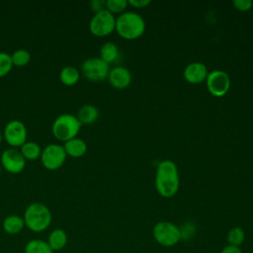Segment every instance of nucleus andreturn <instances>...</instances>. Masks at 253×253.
<instances>
[{"mask_svg": "<svg viewBox=\"0 0 253 253\" xmlns=\"http://www.w3.org/2000/svg\"><path fill=\"white\" fill-rule=\"evenodd\" d=\"M179 174L176 164L171 160H162L155 176V187L158 194L164 198H172L179 190Z\"/></svg>", "mask_w": 253, "mask_h": 253, "instance_id": "f257e3e1", "label": "nucleus"}, {"mask_svg": "<svg viewBox=\"0 0 253 253\" xmlns=\"http://www.w3.org/2000/svg\"><path fill=\"white\" fill-rule=\"evenodd\" d=\"M23 218L25 226L28 229L39 233L49 227L52 215L47 206L40 202H35L26 208Z\"/></svg>", "mask_w": 253, "mask_h": 253, "instance_id": "f03ea898", "label": "nucleus"}, {"mask_svg": "<svg viewBox=\"0 0 253 253\" xmlns=\"http://www.w3.org/2000/svg\"><path fill=\"white\" fill-rule=\"evenodd\" d=\"M116 31L126 40H135L143 35L145 22L135 12H125L116 19Z\"/></svg>", "mask_w": 253, "mask_h": 253, "instance_id": "7ed1b4c3", "label": "nucleus"}, {"mask_svg": "<svg viewBox=\"0 0 253 253\" xmlns=\"http://www.w3.org/2000/svg\"><path fill=\"white\" fill-rule=\"evenodd\" d=\"M81 123L76 116L71 114H61L52 123L51 132L59 141H67L76 137L80 128Z\"/></svg>", "mask_w": 253, "mask_h": 253, "instance_id": "20e7f679", "label": "nucleus"}, {"mask_svg": "<svg viewBox=\"0 0 253 253\" xmlns=\"http://www.w3.org/2000/svg\"><path fill=\"white\" fill-rule=\"evenodd\" d=\"M155 241L164 247H172L181 240L180 228L170 221L157 222L152 230Z\"/></svg>", "mask_w": 253, "mask_h": 253, "instance_id": "39448f33", "label": "nucleus"}, {"mask_svg": "<svg viewBox=\"0 0 253 253\" xmlns=\"http://www.w3.org/2000/svg\"><path fill=\"white\" fill-rule=\"evenodd\" d=\"M89 30L96 37H106L116 30V18L108 10L95 13L89 23Z\"/></svg>", "mask_w": 253, "mask_h": 253, "instance_id": "423d86ee", "label": "nucleus"}, {"mask_svg": "<svg viewBox=\"0 0 253 253\" xmlns=\"http://www.w3.org/2000/svg\"><path fill=\"white\" fill-rule=\"evenodd\" d=\"M66 153L63 145L58 143H50L42 149L41 161L42 166L47 170L59 169L66 160Z\"/></svg>", "mask_w": 253, "mask_h": 253, "instance_id": "0eeeda50", "label": "nucleus"}, {"mask_svg": "<svg viewBox=\"0 0 253 253\" xmlns=\"http://www.w3.org/2000/svg\"><path fill=\"white\" fill-rule=\"evenodd\" d=\"M81 70L83 75L90 81L99 82L105 80L110 72V67L100 57H90L83 61Z\"/></svg>", "mask_w": 253, "mask_h": 253, "instance_id": "6e6552de", "label": "nucleus"}, {"mask_svg": "<svg viewBox=\"0 0 253 253\" xmlns=\"http://www.w3.org/2000/svg\"><path fill=\"white\" fill-rule=\"evenodd\" d=\"M27 127L25 124L19 120L8 122L4 127L3 137L13 148L21 147L27 141Z\"/></svg>", "mask_w": 253, "mask_h": 253, "instance_id": "1a4fd4ad", "label": "nucleus"}, {"mask_svg": "<svg viewBox=\"0 0 253 253\" xmlns=\"http://www.w3.org/2000/svg\"><path fill=\"white\" fill-rule=\"evenodd\" d=\"M209 92L214 97L224 96L230 87V79L228 74L222 70H212L208 74L206 79Z\"/></svg>", "mask_w": 253, "mask_h": 253, "instance_id": "9d476101", "label": "nucleus"}, {"mask_svg": "<svg viewBox=\"0 0 253 253\" xmlns=\"http://www.w3.org/2000/svg\"><path fill=\"white\" fill-rule=\"evenodd\" d=\"M1 166L12 174L22 172L26 166V159L17 148H7L1 153Z\"/></svg>", "mask_w": 253, "mask_h": 253, "instance_id": "9b49d317", "label": "nucleus"}, {"mask_svg": "<svg viewBox=\"0 0 253 253\" xmlns=\"http://www.w3.org/2000/svg\"><path fill=\"white\" fill-rule=\"evenodd\" d=\"M208 74V68L202 62H191L183 71L185 80L191 84H199L206 81Z\"/></svg>", "mask_w": 253, "mask_h": 253, "instance_id": "f8f14e48", "label": "nucleus"}, {"mask_svg": "<svg viewBox=\"0 0 253 253\" xmlns=\"http://www.w3.org/2000/svg\"><path fill=\"white\" fill-rule=\"evenodd\" d=\"M108 79L116 89H126L131 82V74L126 67L117 66L110 70Z\"/></svg>", "mask_w": 253, "mask_h": 253, "instance_id": "ddd939ff", "label": "nucleus"}, {"mask_svg": "<svg viewBox=\"0 0 253 253\" xmlns=\"http://www.w3.org/2000/svg\"><path fill=\"white\" fill-rule=\"evenodd\" d=\"M68 237L65 230L62 228H55L50 231L47 237V244L52 249L53 252L61 251L67 244Z\"/></svg>", "mask_w": 253, "mask_h": 253, "instance_id": "4468645a", "label": "nucleus"}, {"mask_svg": "<svg viewBox=\"0 0 253 253\" xmlns=\"http://www.w3.org/2000/svg\"><path fill=\"white\" fill-rule=\"evenodd\" d=\"M63 148L65 150L66 155H69L74 158H79L86 153L87 144L83 139L78 138L76 136L72 139L65 141L63 144Z\"/></svg>", "mask_w": 253, "mask_h": 253, "instance_id": "2eb2a0df", "label": "nucleus"}, {"mask_svg": "<svg viewBox=\"0 0 253 253\" xmlns=\"http://www.w3.org/2000/svg\"><path fill=\"white\" fill-rule=\"evenodd\" d=\"M2 226L3 230L9 235L19 234L25 227L24 218L18 214L8 215L4 218Z\"/></svg>", "mask_w": 253, "mask_h": 253, "instance_id": "dca6fc26", "label": "nucleus"}, {"mask_svg": "<svg viewBox=\"0 0 253 253\" xmlns=\"http://www.w3.org/2000/svg\"><path fill=\"white\" fill-rule=\"evenodd\" d=\"M76 117L81 125H90L97 121L99 117V111L95 106L87 104L78 110Z\"/></svg>", "mask_w": 253, "mask_h": 253, "instance_id": "f3484780", "label": "nucleus"}, {"mask_svg": "<svg viewBox=\"0 0 253 253\" xmlns=\"http://www.w3.org/2000/svg\"><path fill=\"white\" fill-rule=\"evenodd\" d=\"M25 253H54L43 239L35 238L29 240L24 248Z\"/></svg>", "mask_w": 253, "mask_h": 253, "instance_id": "a211bd4d", "label": "nucleus"}, {"mask_svg": "<svg viewBox=\"0 0 253 253\" xmlns=\"http://www.w3.org/2000/svg\"><path fill=\"white\" fill-rule=\"evenodd\" d=\"M80 73L74 66L68 65L63 67L59 72V79L62 84L66 86H73L79 81Z\"/></svg>", "mask_w": 253, "mask_h": 253, "instance_id": "6ab92c4d", "label": "nucleus"}, {"mask_svg": "<svg viewBox=\"0 0 253 253\" xmlns=\"http://www.w3.org/2000/svg\"><path fill=\"white\" fill-rule=\"evenodd\" d=\"M19 150L26 160L31 161L39 159L42 154V147L35 141H26Z\"/></svg>", "mask_w": 253, "mask_h": 253, "instance_id": "aec40b11", "label": "nucleus"}, {"mask_svg": "<svg viewBox=\"0 0 253 253\" xmlns=\"http://www.w3.org/2000/svg\"><path fill=\"white\" fill-rule=\"evenodd\" d=\"M119 56V48L118 46L112 42H107L102 44L100 48V58H102L108 64L115 61Z\"/></svg>", "mask_w": 253, "mask_h": 253, "instance_id": "412c9836", "label": "nucleus"}, {"mask_svg": "<svg viewBox=\"0 0 253 253\" xmlns=\"http://www.w3.org/2000/svg\"><path fill=\"white\" fill-rule=\"evenodd\" d=\"M226 240L228 242V245L239 247L245 240V232L241 227L233 226L227 232Z\"/></svg>", "mask_w": 253, "mask_h": 253, "instance_id": "4be33fe9", "label": "nucleus"}, {"mask_svg": "<svg viewBox=\"0 0 253 253\" xmlns=\"http://www.w3.org/2000/svg\"><path fill=\"white\" fill-rule=\"evenodd\" d=\"M11 59L14 66L23 67L31 61V53L27 49L19 48L11 54Z\"/></svg>", "mask_w": 253, "mask_h": 253, "instance_id": "5701e85b", "label": "nucleus"}, {"mask_svg": "<svg viewBox=\"0 0 253 253\" xmlns=\"http://www.w3.org/2000/svg\"><path fill=\"white\" fill-rule=\"evenodd\" d=\"M13 66L11 54L5 51H0V77H4L10 73Z\"/></svg>", "mask_w": 253, "mask_h": 253, "instance_id": "b1692460", "label": "nucleus"}, {"mask_svg": "<svg viewBox=\"0 0 253 253\" xmlns=\"http://www.w3.org/2000/svg\"><path fill=\"white\" fill-rule=\"evenodd\" d=\"M128 3L126 0H107L106 10L111 12L113 15L116 13H123Z\"/></svg>", "mask_w": 253, "mask_h": 253, "instance_id": "393cba45", "label": "nucleus"}, {"mask_svg": "<svg viewBox=\"0 0 253 253\" xmlns=\"http://www.w3.org/2000/svg\"><path fill=\"white\" fill-rule=\"evenodd\" d=\"M233 6L238 10V11H241V12H245V11H248L252 8L253 6V2L251 0H234L232 2Z\"/></svg>", "mask_w": 253, "mask_h": 253, "instance_id": "a878e982", "label": "nucleus"}, {"mask_svg": "<svg viewBox=\"0 0 253 253\" xmlns=\"http://www.w3.org/2000/svg\"><path fill=\"white\" fill-rule=\"evenodd\" d=\"M90 7H91L92 11H94L95 13H98V12L106 9V1H103V0H92L90 2Z\"/></svg>", "mask_w": 253, "mask_h": 253, "instance_id": "bb28decb", "label": "nucleus"}, {"mask_svg": "<svg viewBox=\"0 0 253 253\" xmlns=\"http://www.w3.org/2000/svg\"><path fill=\"white\" fill-rule=\"evenodd\" d=\"M127 3L134 8H145L151 3V1L150 0H128Z\"/></svg>", "mask_w": 253, "mask_h": 253, "instance_id": "cd10ccee", "label": "nucleus"}, {"mask_svg": "<svg viewBox=\"0 0 253 253\" xmlns=\"http://www.w3.org/2000/svg\"><path fill=\"white\" fill-rule=\"evenodd\" d=\"M220 253H243L242 250L239 248V247H236V246H231V245H226L224 246Z\"/></svg>", "mask_w": 253, "mask_h": 253, "instance_id": "c85d7f7f", "label": "nucleus"}, {"mask_svg": "<svg viewBox=\"0 0 253 253\" xmlns=\"http://www.w3.org/2000/svg\"><path fill=\"white\" fill-rule=\"evenodd\" d=\"M3 133L0 131V144H1V142H2V140H3Z\"/></svg>", "mask_w": 253, "mask_h": 253, "instance_id": "c756f323", "label": "nucleus"}, {"mask_svg": "<svg viewBox=\"0 0 253 253\" xmlns=\"http://www.w3.org/2000/svg\"><path fill=\"white\" fill-rule=\"evenodd\" d=\"M0 174H1V165H0Z\"/></svg>", "mask_w": 253, "mask_h": 253, "instance_id": "7c9ffc66", "label": "nucleus"}]
</instances>
